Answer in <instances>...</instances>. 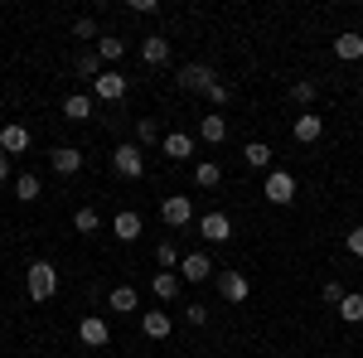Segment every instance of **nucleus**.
I'll return each instance as SVG.
<instances>
[{"mask_svg":"<svg viewBox=\"0 0 363 358\" xmlns=\"http://www.w3.org/2000/svg\"><path fill=\"white\" fill-rule=\"evenodd\" d=\"M29 296L34 301H54V291H58V272H54V262H29Z\"/></svg>","mask_w":363,"mask_h":358,"instance_id":"f257e3e1","label":"nucleus"},{"mask_svg":"<svg viewBox=\"0 0 363 358\" xmlns=\"http://www.w3.org/2000/svg\"><path fill=\"white\" fill-rule=\"evenodd\" d=\"M160 218H165V228H189L194 223V203L184 194H169L165 203H160Z\"/></svg>","mask_w":363,"mask_h":358,"instance_id":"f03ea898","label":"nucleus"},{"mask_svg":"<svg viewBox=\"0 0 363 358\" xmlns=\"http://www.w3.org/2000/svg\"><path fill=\"white\" fill-rule=\"evenodd\" d=\"M262 194H267V203H291V198H296V179H291L286 169H272L267 184H262Z\"/></svg>","mask_w":363,"mask_h":358,"instance_id":"7ed1b4c3","label":"nucleus"},{"mask_svg":"<svg viewBox=\"0 0 363 358\" xmlns=\"http://www.w3.org/2000/svg\"><path fill=\"white\" fill-rule=\"evenodd\" d=\"M112 165H116V174H126V179H140V174H145L140 145H116V150H112Z\"/></svg>","mask_w":363,"mask_h":358,"instance_id":"20e7f679","label":"nucleus"},{"mask_svg":"<svg viewBox=\"0 0 363 358\" xmlns=\"http://www.w3.org/2000/svg\"><path fill=\"white\" fill-rule=\"evenodd\" d=\"M199 237H208V242H228V237H233L228 213H218V208H213V213H203V218H199Z\"/></svg>","mask_w":363,"mask_h":358,"instance_id":"39448f33","label":"nucleus"},{"mask_svg":"<svg viewBox=\"0 0 363 358\" xmlns=\"http://www.w3.org/2000/svg\"><path fill=\"white\" fill-rule=\"evenodd\" d=\"M247 276L242 272H218V296H223V301H233V305H242L247 301Z\"/></svg>","mask_w":363,"mask_h":358,"instance_id":"423d86ee","label":"nucleus"},{"mask_svg":"<svg viewBox=\"0 0 363 358\" xmlns=\"http://www.w3.org/2000/svg\"><path fill=\"white\" fill-rule=\"evenodd\" d=\"M78 339H83L87 349H107V339H112V330H107V320H97V315H87L83 325H78Z\"/></svg>","mask_w":363,"mask_h":358,"instance_id":"0eeeda50","label":"nucleus"},{"mask_svg":"<svg viewBox=\"0 0 363 358\" xmlns=\"http://www.w3.org/2000/svg\"><path fill=\"white\" fill-rule=\"evenodd\" d=\"M0 150H5V155H25V150H29V131L20 126V121L0 126Z\"/></svg>","mask_w":363,"mask_h":358,"instance_id":"6e6552de","label":"nucleus"},{"mask_svg":"<svg viewBox=\"0 0 363 358\" xmlns=\"http://www.w3.org/2000/svg\"><path fill=\"white\" fill-rule=\"evenodd\" d=\"M320 136H325V116H315V111H301V116H296V140H301V145H315Z\"/></svg>","mask_w":363,"mask_h":358,"instance_id":"1a4fd4ad","label":"nucleus"},{"mask_svg":"<svg viewBox=\"0 0 363 358\" xmlns=\"http://www.w3.org/2000/svg\"><path fill=\"white\" fill-rule=\"evenodd\" d=\"M218 83L203 63H189V68H179V87H189V92H208V87Z\"/></svg>","mask_w":363,"mask_h":358,"instance_id":"9d476101","label":"nucleus"},{"mask_svg":"<svg viewBox=\"0 0 363 358\" xmlns=\"http://www.w3.org/2000/svg\"><path fill=\"white\" fill-rule=\"evenodd\" d=\"M92 97H102V102H121V97H126V78H121V73H102V78L92 83Z\"/></svg>","mask_w":363,"mask_h":358,"instance_id":"9b49d317","label":"nucleus"},{"mask_svg":"<svg viewBox=\"0 0 363 358\" xmlns=\"http://www.w3.org/2000/svg\"><path fill=\"white\" fill-rule=\"evenodd\" d=\"M140 58H145L150 68L169 63V39H165V34H145V44H140Z\"/></svg>","mask_w":363,"mask_h":358,"instance_id":"f8f14e48","label":"nucleus"},{"mask_svg":"<svg viewBox=\"0 0 363 358\" xmlns=\"http://www.w3.org/2000/svg\"><path fill=\"white\" fill-rule=\"evenodd\" d=\"M208 272H213V267H208V257H203V252H189V257H184V262H179V281H208Z\"/></svg>","mask_w":363,"mask_h":358,"instance_id":"ddd939ff","label":"nucleus"},{"mask_svg":"<svg viewBox=\"0 0 363 358\" xmlns=\"http://www.w3.org/2000/svg\"><path fill=\"white\" fill-rule=\"evenodd\" d=\"M160 145H165L169 160H189V155H194V136H184V131H169Z\"/></svg>","mask_w":363,"mask_h":358,"instance_id":"4468645a","label":"nucleus"},{"mask_svg":"<svg viewBox=\"0 0 363 358\" xmlns=\"http://www.w3.org/2000/svg\"><path fill=\"white\" fill-rule=\"evenodd\" d=\"M335 54L344 58V63H359V58H363V34H354V29H349V34H339V39H335Z\"/></svg>","mask_w":363,"mask_h":358,"instance_id":"2eb2a0df","label":"nucleus"},{"mask_svg":"<svg viewBox=\"0 0 363 358\" xmlns=\"http://www.w3.org/2000/svg\"><path fill=\"white\" fill-rule=\"evenodd\" d=\"M199 136L208 140V145H223V140H228V121H223V116H213V111H208V116L199 121Z\"/></svg>","mask_w":363,"mask_h":358,"instance_id":"dca6fc26","label":"nucleus"},{"mask_svg":"<svg viewBox=\"0 0 363 358\" xmlns=\"http://www.w3.org/2000/svg\"><path fill=\"white\" fill-rule=\"evenodd\" d=\"M54 169H58V174H78V169H83V150L58 145V150H54Z\"/></svg>","mask_w":363,"mask_h":358,"instance_id":"f3484780","label":"nucleus"},{"mask_svg":"<svg viewBox=\"0 0 363 358\" xmlns=\"http://www.w3.org/2000/svg\"><path fill=\"white\" fill-rule=\"evenodd\" d=\"M140 330H145V339H169V315L165 310H145Z\"/></svg>","mask_w":363,"mask_h":358,"instance_id":"a211bd4d","label":"nucleus"},{"mask_svg":"<svg viewBox=\"0 0 363 358\" xmlns=\"http://www.w3.org/2000/svg\"><path fill=\"white\" fill-rule=\"evenodd\" d=\"M107 305H112V310H121V315H131V310H140L136 286H116L112 296H107Z\"/></svg>","mask_w":363,"mask_h":358,"instance_id":"6ab92c4d","label":"nucleus"},{"mask_svg":"<svg viewBox=\"0 0 363 358\" xmlns=\"http://www.w3.org/2000/svg\"><path fill=\"white\" fill-rule=\"evenodd\" d=\"M63 116H68V121H87V116H92V97H87V92H73V97L63 102Z\"/></svg>","mask_w":363,"mask_h":358,"instance_id":"aec40b11","label":"nucleus"},{"mask_svg":"<svg viewBox=\"0 0 363 358\" xmlns=\"http://www.w3.org/2000/svg\"><path fill=\"white\" fill-rule=\"evenodd\" d=\"M112 233L121 237V242H136V237H140V218H136V213H116V218H112Z\"/></svg>","mask_w":363,"mask_h":358,"instance_id":"412c9836","label":"nucleus"},{"mask_svg":"<svg viewBox=\"0 0 363 358\" xmlns=\"http://www.w3.org/2000/svg\"><path fill=\"white\" fill-rule=\"evenodd\" d=\"M242 160H247L252 169H272V145H267V140H252L247 150H242Z\"/></svg>","mask_w":363,"mask_h":358,"instance_id":"4be33fe9","label":"nucleus"},{"mask_svg":"<svg viewBox=\"0 0 363 358\" xmlns=\"http://www.w3.org/2000/svg\"><path fill=\"white\" fill-rule=\"evenodd\" d=\"M194 184L199 189H218V184H223V169L213 165V160H203V165L194 169Z\"/></svg>","mask_w":363,"mask_h":358,"instance_id":"5701e85b","label":"nucleus"},{"mask_svg":"<svg viewBox=\"0 0 363 358\" xmlns=\"http://www.w3.org/2000/svg\"><path fill=\"white\" fill-rule=\"evenodd\" d=\"M150 286H155V296H160V301H174V296H179V276H174V272H155Z\"/></svg>","mask_w":363,"mask_h":358,"instance_id":"b1692460","label":"nucleus"},{"mask_svg":"<svg viewBox=\"0 0 363 358\" xmlns=\"http://www.w3.org/2000/svg\"><path fill=\"white\" fill-rule=\"evenodd\" d=\"M15 198H20V203H34V198H39V174H20V179H15Z\"/></svg>","mask_w":363,"mask_h":358,"instance_id":"393cba45","label":"nucleus"},{"mask_svg":"<svg viewBox=\"0 0 363 358\" xmlns=\"http://www.w3.org/2000/svg\"><path fill=\"white\" fill-rule=\"evenodd\" d=\"M339 320L363 325V296H344V301H339Z\"/></svg>","mask_w":363,"mask_h":358,"instance_id":"a878e982","label":"nucleus"},{"mask_svg":"<svg viewBox=\"0 0 363 358\" xmlns=\"http://www.w3.org/2000/svg\"><path fill=\"white\" fill-rule=\"evenodd\" d=\"M73 68H78L83 78H92V83H97V78H102V58H97V49H92V54H78V63H73Z\"/></svg>","mask_w":363,"mask_h":358,"instance_id":"bb28decb","label":"nucleus"},{"mask_svg":"<svg viewBox=\"0 0 363 358\" xmlns=\"http://www.w3.org/2000/svg\"><path fill=\"white\" fill-rule=\"evenodd\" d=\"M155 262H160V267H165V272H174V267H179V262H184V257H179V247H174V242H160V247H155Z\"/></svg>","mask_w":363,"mask_h":358,"instance_id":"cd10ccee","label":"nucleus"},{"mask_svg":"<svg viewBox=\"0 0 363 358\" xmlns=\"http://www.w3.org/2000/svg\"><path fill=\"white\" fill-rule=\"evenodd\" d=\"M73 228H78V233H97V228H102L97 208H78V213H73Z\"/></svg>","mask_w":363,"mask_h":358,"instance_id":"c85d7f7f","label":"nucleus"},{"mask_svg":"<svg viewBox=\"0 0 363 358\" xmlns=\"http://www.w3.org/2000/svg\"><path fill=\"white\" fill-rule=\"evenodd\" d=\"M315 92H320V83H310V78H306V83H296V87H291V102L310 107V102H315Z\"/></svg>","mask_w":363,"mask_h":358,"instance_id":"c756f323","label":"nucleus"},{"mask_svg":"<svg viewBox=\"0 0 363 358\" xmlns=\"http://www.w3.org/2000/svg\"><path fill=\"white\" fill-rule=\"evenodd\" d=\"M121 54H126V44H121L116 34H107V39L97 44V58H121Z\"/></svg>","mask_w":363,"mask_h":358,"instance_id":"7c9ffc66","label":"nucleus"},{"mask_svg":"<svg viewBox=\"0 0 363 358\" xmlns=\"http://www.w3.org/2000/svg\"><path fill=\"white\" fill-rule=\"evenodd\" d=\"M203 97H208L213 107H228V97H233V87H228V83H213L208 92H203Z\"/></svg>","mask_w":363,"mask_h":358,"instance_id":"2f4dec72","label":"nucleus"},{"mask_svg":"<svg viewBox=\"0 0 363 358\" xmlns=\"http://www.w3.org/2000/svg\"><path fill=\"white\" fill-rule=\"evenodd\" d=\"M136 140H140V145H150V140H160V126H155V121L145 116V121L136 126Z\"/></svg>","mask_w":363,"mask_h":358,"instance_id":"473e14b6","label":"nucleus"},{"mask_svg":"<svg viewBox=\"0 0 363 358\" xmlns=\"http://www.w3.org/2000/svg\"><path fill=\"white\" fill-rule=\"evenodd\" d=\"M184 320L189 325H208V305H184Z\"/></svg>","mask_w":363,"mask_h":358,"instance_id":"72a5a7b5","label":"nucleus"},{"mask_svg":"<svg viewBox=\"0 0 363 358\" xmlns=\"http://www.w3.org/2000/svg\"><path fill=\"white\" fill-rule=\"evenodd\" d=\"M344 296H349V291H344L339 281H325V305H339V301H344Z\"/></svg>","mask_w":363,"mask_h":358,"instance_id":"f704fd0d","label":"nucleus"},{"mask_svg":"<svg viewBox=\"0 0 363 358\" xmlns=\"http://www.w3.org/2000/svg\"><path fill=\"white\" fill-rule=\"evenodd\" d=\"M344 247L354 252V257H363V228H354V233H349V237H344Z\"/></svg>","mask_w":363,"mask_h":358,"instance_id":"c9c22d12","label":"nucleus"},{"mask_svg":"<svg viewBox=\"0 0 363 358\" xmlns=\"http://www.w3.org/2000/svg\"><path fill=\"white\" fill-rule=\"evenodd\" d=\"M0 179H10V155L0 150Z\"/></svg>","mask_w":363,"mask_h":358,"instance_id":"e433bc0d","label":"nucleus"}]
</instances>
